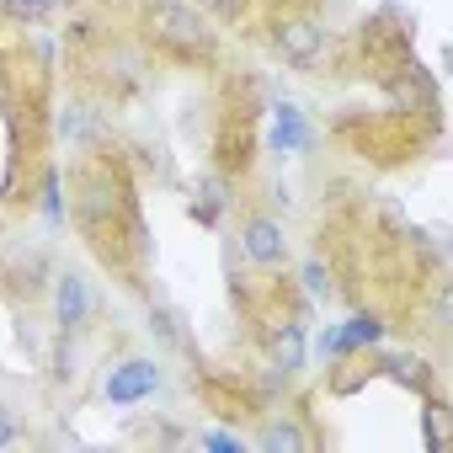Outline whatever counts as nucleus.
Returning <instances> with one entry per match:
<instances>
[{"instance_id":"nucleus-6","label":"nucleus","mask_w":453,"mask_h":453,"mask_svg":"<svg viewBox=\"0 0 453 453\" xmlns=\"http://www.w3.org/2000/svg\"><path fill=\"white\" fill-rule=\"evenodd\" d=\"M235 241H241V257H246L251 267H262V273L288 267V230H283L278 213H262V208L246 213L241 230H235Z\"/></svg>"},{"instance_id":"nucleus-23","label":"nucleus","mask_w":453,"mask_h":453,"mask_svg":"<svg viewBox=\"0 0 453 453\" xmlns=\"http://www.w3.org/2000/svg\"><path fill=\"white\" fill-rule=\"evenodd\" d=\"M315 352H320V357H342V336H336V326H320V331H315Z\"/></svg>"},{"instance_id":"nucleus-18","label":"nucleus","mask_w":453,"mask_h":453,"mask_svg":"<svg viewBox=\"0 0 453 453\" xmlns=\"http://www.w3.org/2000/svg\"><path fill=\"white\" fill-rule=\"evenodd\" d=\"M299 283H304V294L315 299V304H331L342 288H336V267H326L320 257H310L304 267H299Z\"/></svg>"},{"instance_id":"nucleus-16","label":"nucleus","mask_w":453,"mask_h":453,"mask_svg":"<svg viewBox=\"0 0 453 453\" xmlns=\"http://www.w3.org/2000/svg\"><path fill=\"white\" fill-rule=\"evenodd\" d=\"M33 208H38V219L49 224V230H59V224L70 219L65 187H59V171H54V165H43V176H38V187H33Z\"/></svg>"},{"instance_id":"nucleus-2","label":"nucleus","mask_w":453,"mask_h":453,"mask_svg":"<svg viewBox=\"0 0 453 453\" xmlns=\"http://www.w3.org/2000/svg\"><path fill=\"white\" fill-rule=\"evenodd\" d=\"M134 38L150 49V59L197 65V70H208L219 59V33L208 27V17L197 6H187V0H139Z\"/></svg>"},{"instance_id":"nucleus-20","label":"nucleus","mask_w":453,"mask_h":453,"mask_svg":"<svg viewBox=\"0 0 453 453\" xmlns=\"http://www.w3.org/2000/svg\"><path fill=\"white\" fill-rule=\"evenodd\" d=\"M197 442H203V448H213V453H241V448H246V437H241V432H224V426H203V432H197Z\"/></svg>"},{"instance_id":"nucleus-17","label":"nucleus","mask_w":453,"mask_h":453,"mask_svg":"<svg viewBox=\"0 0 453 453\" xmlns=\"http://www.w3.org/2000/svg\"><path fill=\"white\" fill-rule=\"evenodd\" d=\"M81 336H65V331H54V352H49V379L54 384H75L81 379V347H75Z\"/></svg>"},{"instance_id":"nucleus-4","label":"nucleus","mask_w":453,"mask_h":453,"mask_svg":"<svg viewBox=\"0 0 453 453\" xmlns=\"http://www.w3.org/2000/svg\"><path fill=\"white\" fill-rule=\"evenodd\" d=\"M262 352H267V368L283 373V379H299L304 363H310V336H304V320H299V304H283V315H273L262 326Z\"/></svg>"},{"instance_id":"nucleus-9","label":"nucleus","mask_w":453,"mask_h":453,"mask_svg":"<svg viewBox=\"0 0 453 453\" xmlns=\"http://www.w3.org/2000/svg\"><path fill=\"white\" fill-rule=\"evenodd\" d=\"M0 278H6V288H12L17 299H38V294L54 283V257H49L43 246H12Z\"/></svg>"},{"instance_id":"nucleus-13","label":"nucleus","mask_w":453,"mask_h":453,"mask_svg":"<svg viewBox=\"0 0 453 453\" xmlns=\"http://www.w3.org/2000/svg\"><path fill=\"white\" fill-rule=\"evenodd\" d=\"M384 315L379 310H357L352 320H342L336 326V336H342V357H357V352H373L379 342H384Z\"/></svg>"},{"instance_id":"nucleus-21","label":"nucleus","mask_w":453,"mask_h":453,"mask_svg":"<svg viewBox=\"0 0 453 453\" xmlns=\"http://www.w3.org/2000/svg\"><path fill=\"white\" fill-rule=\"evenodd\" d=\"M197 6H203L208 17H219V22H241V17H251L257 0H197Z\"/></svg>"},{"instance_id":"nucleus-8","label":"nucleus","mask_w":453,"mask_h":453,"mask_svg":"<svg viewBox=\"0 0 453 453\" xmlns=\"http://www.w3.org/2000/svg\"><path fill=\"white\" fill-rule=\"evenodd\" d=\"M241 208V187H235V176H224L219 165H208V171H197L192 176V203H187V213L197 219V224H224Z\"/></svg>"},{"instance_id":"nucleus-19","label":"nucleus","mask_w":453,"mask_h":453,"mask_svg":"<svg viewBox=\"0 0 453 453\" xmlns=\"http://www.w3.org/2000/svg\"><path fill=\"white\" fill-rule=\"evenodd\" d=\"M54 12V0H0V17L12 27H43Z\"/></svg>"},{"instance_id":"nucleus-10","label":"nucleus","mask_w":453,"mask_h":453,"mask_svg":"<svg viewBox=\"0 0 453 453\" xmlns=\"http://www.w3.org/2000/svg\"><path fill=\"white\" fill-rule=\"evenodd\" d=\"M368 368L384 373V379H395V384H405L411 395H437V368H432V357H421V352H389V347L379 342L373 357H368Z\"/></svg>"},{"instance_id":"nucleus-22","label":"nucleus","mask_w":453,"mask_h":453,"mask_svg":"<svg viewBox=\"0 0 453 453\" xmlns=\"http://www.w3.org/2000/svg\"><path fill=\"white\" fill-rule=\"evenodd\" d=\"M17 437H27V426H22V416H17L12 405H0V448H12Z\"/></svg>"},{"instance_id":"nucleus-15","label":"nucleus","mask_w":453,"mask_h":453,"mask_svg":"<svg viewBox=\"0 0 453 453\" xmlns=\"http://www.w3.org/2000/svg\"><path fill=\"white\" fill-rule=\"evenodd\" d=\"M453 442V411L442 395H421V448L426 453H442Z\"/></svg>"},{"instance_id":"nucleus-11","label":"nucleus","mask_w":453,"mask_h":453,"mask_svg":"<svg viewBox=\"0 0 453 453\" xmlns=\"http://www.w3.org/2000/svg\"><path fill=\"white\" fill-rule=\"evenodd\" d=\"M267 150L273 155H304V150H315V123H310V112L299 102H273Z\"/></svg>"},{"instance_id":"nucleus-7","label":"nucleus","mask_w":453,"mask_h":453,"mask_svg":"<svg viewBox=\"0 0 453 453\" xmlns=\"http://www.w3.org/2000/svg\"><path fill=\"white\" fill-rule=\"evenodd\" d=\"M54 331L65 336H86L91 320H96V294L81 273H54Z\"/></svg>"},{"instance_id":"nucleus-3","label":"nucleus","mask_w":453,"mask_h":453,"mask_svg":"<svg viewBox=\"0 0 453 453\" xmlns=\"http://www.w3.org/2000/svg\"><path fill=\"white\" fill-rule=\"evenodd\" d=\"M262 43L278 65L299 70V75H320V65L331 59V27L310 12V6H283L262 22Z\"/></svg>"},{"instance_id":"nucleus-5","label":"nucleus","mask_w":453,"mask_h":453,"mask_svg":"<svg viewBox=\"0 0 453 453\" xmlns=\"http://www.w3.org/2000/svg\"><path fill=\"white\" fill-rule=\"evenodd\" d=\"M160 384H165V373H160L155 357H118V363H107V373H102V400L118 405V411H134V405L155 400Z\"/></svg>"},{"instance_id":"nucleus-14","label":"nucleus","mask_w":453,"mask_h":453,"mask_svg":"<svg viewBox=\"0 0 453 453\" xmlns=\"http://www.w3.org/2000/svg\"><path fill=\"white\" fill-rule=\"evenodd\" d=\"M150 336L165 347V352H192V336H187V320L176 304L165 299H150Z\"/></svg>"},{"instance_id":"nucleus-1","label":"nucleus","mask_w":453,"mask_h":453,"mask_svg":"<svg viewBox=\"0 0 453 453\" xmlns=\"http://www.w3.org/2000/svg\"><path fill=\"white\" fill-rule=\"evenodd\" d=\"M70 219L86 235V246L123 278H134L150 257V230L134 197V181L118 160V150H96L91 160H81L70 171Z\"/></svg>"},{"instance_id":"nucleus-12","label":"nucleus","mask_w":453,"mask_h":453,"mask_svg":"<svg viewBox=\"0 0 453 453\" xmlns=\"http://www.w3.org/2000/svg\"><path fill=\"white\" fill-rule=\"evenodd\" d=\"M257 448H262V453H310V448H315V432H310L294 411H262V421H257Z\"/></svg>"}]
</instances>
